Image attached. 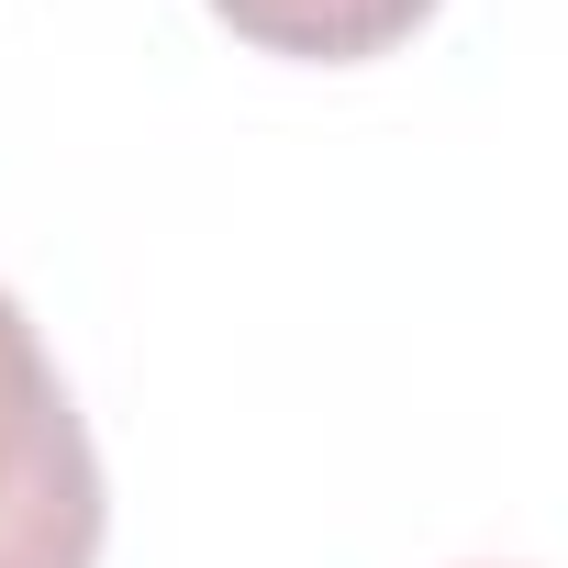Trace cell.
Returning a JSON list of instances; mask_svg holds the SVG:
<instances>
[{
	"label": "cell",
	"instance_id": "1",
	"mask_svg": "<svg viewBox=\"0 0 568 568\" xmlns=\"http://www.w3.org/2000/svg\"><path fill=\"white\" fill-rule=\"evenodd\" d=\"M101 446L23 324V302L0 291V568H101Z\"/></svg>",
	"mask_w": 568,
	"mask_h": 568
},
{
	"label": "cell",
	"instance_id": "2",
	"mask_svg": "<svg viewBox=\"0 0 568 568\" xmlns=\"http://www.w3.org/2000/svg\"><path fill=\"white\" fill-rule=\"evenodd\" d=\"M212 12H223L256 57L357 68V57H390L413 23H435V0H212Z\"/></svg>",
	"mask_w": 568,
	"mask_h": 568
}]
</instances>
